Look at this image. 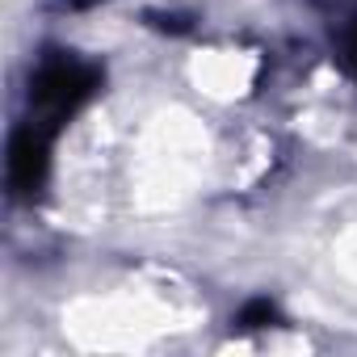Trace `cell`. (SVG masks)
Returning <instances> with one entry per match:
<instances>
[{
  "label": "cell",
  "instance_id": "obj_1",
  "mask_svg": "<svg viewBox=\"0 0 357 357\" xmlns=\"http://www.w3.org/2000/svg\"><path fill=\"white\" fill-rule=\"evenodd\" d=\"M101 84V72L72 59V55H51L38 63L34 80H30V109H34V126H43L47 135H55Z\"/></svg>",
  "mask_w": 357,
  "mask_h": 357
},
{
  "label": "cell",
  "instance_id": "obj_2",
  "mask_svg": "<svg viewBox=\"0 0 357 357\" xmlns=\"http://www.w3.org/2000/svg\"><path fill=\"white\" fill-rule=\"evenodd\" d=\"M47 164H51V135L43 126L26 122L9 143V185H13V194H34L47 176Z\"/></svg>",
  "mask_w": 357,
  "mask_h": 357
}]
</instances>
